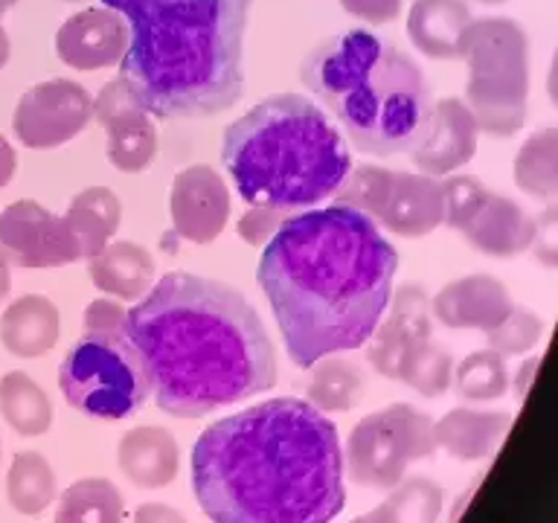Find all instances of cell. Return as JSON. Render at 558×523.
<instances>
[{
	"instance_id": "6da1fadb",
	"label": "cell",
	"mask_w": 558,
	"mask_h": 523,
	"mask_svg": "<svg viewBox=\"0 0 558 523\" xmlns=\"http://www.w3.org/2000/svg\"><path fill=\"white\" fill-rule=\"evenodd\" d=\"M396 270L399 253L373 218L331 204L288 216L265 244L256 279L288 357L312 369L373 338Z\"/></svg>"
},
{
	"instance_id": "7a4b0ae2",
	"label": "cell",
	"mask_w": 558,
	"mask_h": 523,
	"mask_svg": "<svg viewBox=\"0 0 558 523\" xmlns=\"http://www.w3.org/2000/svg\"><path fill=\"white\" fill-rule=\"evenodd\" d=\"M343 471L335 422L291 396L218 418L192 448V491L213 523H331Z\"/></svg>"
},
{
	"instance_id": "3957f363",
	"label": "cell",
	"mask_w": 558,
	"mask_h": 523,
	"mask_svg": "<svg viewBox=\"0 0 558 523\" xmlns=\"http://www.w3.org/2000/svg\"><path fill=\"white\" fill-rule=\"evenodd\" d=\"M157 408L201 418L277 387V349L251 300L221 279L169 270L129 308Z\"/></svg>"
},
{
	"instance_id": "277c9868",
	"label": "cell",
	"mask_w": 558,
	"mask_h": 523,
	"mask_svg": "<svg viewBox=\"0 0 558 523\" xmlns=\"http://www.w3.org/2000/svg\"><path fill=\"white\" fill-rule=\"evenodd\" d=\"M129 24L120 76L155 120H209L244 94L253 0H102Z\"/></svg>"
},
{
	"instance_id": "5b68a950",
	"label": "cell",
	"mask_w": 558,
	"mask_h": 523,
	"mask_svg": "<svg viewBox=\"0 0 558 523\" xmlns=\"http://www.w3.org/2000/svg\"><path fill=\"white\" fill-rule=\"evenodd\" d=\"M300 78L361 155H404L434 117L422 68L369 29H347L317 44L300 64Z\"/></svg>"
},
{
	"instance_id": "8992f818",
	"label": "cell",
	"mask_w": 558,
	"mask_h": 523,
	"mask_svg": "<svg viewBox=\"0 0 558 523\" xmlns=\"http://www.w3.org/2000/svg\"><path fill=\"white\" fill-rule=\"evenodd\" d=\"M221 163L251 207L312 209L331 198L352 169L343 131L303 94L253 105L221 137Z\"/></svg>"
},
{
	"instance_id": "52a82bcc",
	"label": "cell",
	"mask_w": 558,
	"mask_h": 523,
	"mask_svg": "<svg viewBox=\"0 0 558 523\" xmlns=\"http://www.w3.org/2000/svg\"><path fill=\"white\" fill-rule=\"evenodd\" d=\"M59 387L82 416L120 422L151 396L146 361L122 331H87L61 361Z\"/></svg>"
},
{
	"instance_id": "ba28073f",
	"label": "cell",
	"mask_w": 558,
	"mask_h": 523,
	"mask_svg": "<svg viewBox=\"0 0 558 523\" xmlns=\"http://www.w3.org/2000/svg\"><path fill=\"white\" fill-rule=\"evenodd\" d=\"M462 59L469 61V111L480 129L512 134L526 111V38L506 17L471 21L462 35Z\"/></svg>"
},
{
	"instance_id": "9c48e42d",
	"label": "cell",
	"mask_w": 558,
	"mask_h": 523,
	"mask_svg": "<svg viewBox=\"0 0 558 523\" xmlns=\"http://www.w3.org/2000/svg\"><path fill=\"white\" fill-rule=\"evenodd\" d=\"M436 451L434 425L413 404H387L364 416L343 445V469L349 479L366 488L399 486L408 465Z\"/></svg>"
},
{
	"instance_id": "30bf717a",
	"label": "cell",
	"mask_w": 558,
	"mask_h": 523,
	"mask_svg": "<svg viewBox=\"0 0 558 523\" xmlns=\"http://www.w3.org/2000/svg\"><path fill=\"white\" fill-rule=\"evenodd\" d=\"M331 198L340 207L357 209L373 221H381L390 233L404 239H422L445 221L442 183L422 172L355 166Z\"/></svg>"
},
{
	"instance_id": "8fae6325",
	"label": "cell",
	"mask_w": 558,
	"mask_h": 523,
	"mask_svg": "<svg viewBox=\"0 0 558 523\" xmlns=\"http://www.w3.org/2000/svg\"><path fill=\"white\" fill-rule=\"evenodd\" d=\"M94 122V96L73 78H47L21 96L12 117L26 148H59Z\"/></svg>"
},
{
	"instance_id": "7c38bea8",
	"label": "cell",
	"mask_w": 558,
	"mask_h": 523,
	"mask_svg": "<svg viewBox=\"0 0 558 523\" xmlns=\"http://www.w3.org/2000/svg\"><path fill=\"white\" fill-rule=\"evenodd\" d=\"M0 253L15 268H64L85 259L68 218L52 216L38 200H15L0 212Z\"/></svg>"
},
{
	"instance_id": "4fadbf2b",
	"label": "cell",
	"mask_w": 558,
	"mask_h": 523,
	"mask_svg": "<svg viewBox=\"0 0 558 523\" xmlns=\"http://www.w3.org/2000/svg\"><path fill=\"white\" fill-rule=\"evenodd\" d=\"M169 216L178 239L192 244L216 242L230 221V190L213 166H190L174 174Z\"/></svg>"
},
{
	"instance_id": "5bb4252c",
	"label": "cell",
	"mask_w": 558,
	"mask_h": 523,
	"mask_svg": "<svg viewBox=\"0 0 558 523\" xmlns=\"http://www.w3.org/2000/svg\"><path fill=\"white\" fill-rule=\"evenodd\" d=\"M129 47V24L111 7H90L70 15L56 33V56L68 68L94 70L120 64Z\"/></svg>"
},
{
	"instance_id": "9a60e30c",
	"label": "cell",
	"mask_w": 558,
	"mask_h": 523,
	"mask_svg": "<svg viewBox=\"0 0 558 523\" xmlns=\"http://www.w3.org/2000/svg\"><path fill=\"white\" fill-rule=\"evenodd\" d=\"M425 338H430V300L425 288L401 285L392 291L381 323L366 340V361L375 373L396 381L404 352Z\"/></svg>"
},
{
	"instance_id": "2e32d148",
	"label": "cell",
	"mask_w": 558,
	"mask_h": 523,
	"mask_svg": "<svg viewBox=\"0 0 558 523\" xmlns=\"http://www.w3.org/2000/svg\"><path fill=\"white\" fill-rule=\"evenodd\" d=\"M474 146H477V120L469 111V105L460 99H439L434 105L425 137L410 148V157L418 166V172L436 178L469 163Z\"/></svg>"
},
{
	"instance_id": "e0dca14e",
	"label": "cell",
	"mask_w": 558,
	"mask_h": 523,
	"mask_svg": "<svg viewBox=\"0 0 558 523\" xmlns=\"http://www.w3.org/2000/svg\"><path fill=\"white\" fill-rule=\"evenodd\" d=\"M430 312L436 314V320L451 329L492 331L509 317L512 303L506 288L492 277H469L445 285L430 300Z\"/></svg>"
},
{
	"instance_id": "ac0fdd59",
	"label": "cell",
	"mask_w": 558,
	"mask_h": 523,
	"mask_svg": "<svg viewBox=\"0 0 558 523\" xmlns=\"http://www.w3.org/2000/svg\"><path fill=\"white\" fill-rule=\"evenodd\" d=\"M117 462L129 483L137 488H163L178 477L181 448L166 427L140 425L120 439Z\"/></svg>"
},
{
	"instance_id": "d6986e66",
	"label": "cell",
	"mask_w": 558,
	"mask_h": 523,
	"mask_svg": "<svg viewBox=\"0 0 558 523\" xmlns=\"http://www.w3.org/2000/svg\"><path fill=\"white\" fill-rule=\"evenodd\" d=\"M61 338L59 305L44 294H24L0 317V343L15 357H44Z\"/></svg>"
},
{
	"instance_id": "ffe728a7",
	"label": "cell",
	"mask_w": 558,
	"mask_h": 523,
	"mask_svg": "<svg viewBox=\"0 0 558 523\" xmlns=\"http://www.w3.org/2000/svg\"><path fill=\"white\" fill-rule=\"evenodd\" d=\"M471 12L462 0H416L408 12L410 44L427 59H462Z\"/></svg>"
},
{
	"instance_id": "44dd1931",
	"label": "cell",
	"mask_w": 558,
	"mask_h": 523,
	"mask_svg": "<svg viewBox=\"0 0 558 523\" xmlns=\"http://www.w3.org/2000/svg\"><path fill=\"white\" fill-rule=\"evenodd\" d=\"M87 273L105 296L137 303L155 285V259L143 244L108 242L87 259Z\"/></svg>"
},
{
	"instance_id": "7402d4cb",
	"label": "cell",
	"mask_w": 558,
	"mask_h": 523,
	"mask_svg": "<svg viewBox=\"0 0 558 523\" xmlns=\"http://www.w3.org/2000/svg\"><path fill=\"white\" fill-rule=\"evenodd\" d=\"M460 230L480 251L492 253V256H512L530 244L535 227L512 200L497 198V195L486 192L477 207L465 216Z\"/></svg>"
},
{
	"instance_id": "603a6c76",
	"label": "cell",
	"mask_w": 558,
	"mask_h": 523,
	"mask_svg": "<svg viewBox=\"0 0 558 523\" xmlns=\"http://www.w3.org/2000/svg\"><path fill=\"white\" fill-rule=\"evenodd\" d=\"M64 218H68L70 230H73V235L82 244L85 259H90L117 233V227L122 221V204L111 190L90 186V190H82L76 198L70 200Z\"/></svg>"
},
{
	"instance_id": "cb8c5ba5",
	"label": "cell",
	"mask_w": 558,
	"mask_h": 523,
	"mask_svg": "<svg viewBox=\"0 0 558 523\" xmlns=\"http://www.w3.org/2000/svg\"><path fill=\"white\" fill-rule=\"evenodd\" d=\"M506 418L500 413H474V410H451L434 425L436 448H445L460 460L486 457L504 436Z\"/></svg>"
},
{
	"instance_id": "d4e9b609",
	"label": "cell",
	"mask_w": 558,
	"mask_h": 523,
	"mask_svg": "<svg viewBox=\"0 0 558 523\" xmlns=\"http://www.w3.org/2000/svg\"><path fill=\"white\" fill-rule=\"evenodd\" d=\"M364 390L366 378L361 366L347 357L329 355L312 366V378L305 384V396H308L305 401L329 416V413H347L357 408L364 399Z\"/></svg>"
},
{
	"instance_id": "484cf974",
	"label": "cell",
	"mask_w": 558,
	"mask_h": 523,
	"mask_svg": "<svg viewBox=\"0 0 558 523\" xmlns=\"http://www.w3.org/2000/svg\"><path fill=\"white\" fill-rule=\"evenodd\" d=\"M0 416L21 436H41L52 425V404L47 392L21 369L0 378Z\"/></svg>"
},
{
	"instance_id": "4316f807",
	"label": "cell",
	"mask_w": 558,
	"mask_h": 523,
	"mask_svg": "<svg viewBox=\"0 0 558 523\" xmlns=\"http://www.w3.org/2000/svg\"><path fill=\"white\" fill-rule=\"evenodd\" d=\"M56 495H59L56 471L47 462V457L38 451L15 453L7 474V497L12 509L26 514V518H38L50 509Z\"/></svg>"
},
{
	"instance_id": "83f0119b",
	"label": "cell",
	"mask_w": 558,
	"mask_h": 523,
	"mask_svg": "<svg viewBox=\"0 0 558 523\" xmlns=\"http://www.w3.org/2000/svg\"><path fill=\"white\" fill-rule=\"evenodd\" d=\"M122 495L111 479L85 477L64 488L52 523H122Z\"/></svg>"
},
{
	"instance_id": "f1b7e54d",
	"label": "cell",
	"mask_w": 558,
	"mask_h": 523,
	"mask_svg": "<svg viewBox=\"0 0 558 523\" xmlns=\"http://www.w3.org/2000/svg\"><path fill=\"white\" fill-rule=\"evenodd\" d=\"M157 155V129L151 113H134L108 129V160L125 174L146 172Z\"/></svg>"
},
{
	"instance_id": "f546056e",
	"label": "cell",
	"mask_w": 558,
	"mask_h": 523,
	"mask_svg": "<svg viewBox=\"0 0 558 523\" xmlns=\"http://www.w3.org/2000/svg\"><path fill=\"white\" fill-rule=\"evenodd\" d=\"M451 373L453 364L448 352L442 346H436L430 338H425L404 352L396 381L408 384V387H413V390L427 396V399H439L451 387Z\"/></svg>"
},
{
	"instance_id": "4dcf8cb0",
	"label": "cell",
	"mask_w": 558,
	"mask_h": 523,
	"mask_svg": "<svg viewBox=\"0 0 558 523\" xmlns=\"http://www.w3.org/2000/svg\"><path fill=\"white\" fill-rule=\"evenodd\" d=\"M387 523H436L442 512V488L427 477H408L384 500Z\"/></svg>"
},
{
	"instance_id": "1f68e13d",
	"label": "cell",
	"mask_w": 558,
	"mask_h": 523,
	"mask_svg": "<svg viewBox=\"0 0 558 523\" xmlns=\"http://www.w3.org/2000/svg\"><path fill=\"white\" fill-rule=\"evenodd\" d=\"M514 178L521 190L532 195H556L558 192V131H541L521 148Z\"/></svg>"
},
{
	"instance_id": "d6a6232c",
	"label": "cell",
	"mask_w": 558,
	"mask_h": 523,
	"mask_svg": "<svg viewBox=\"0 0 558 523\" xmlns=\"http://www.w3.org/2000/svg\"><path fill=\"white\" fill-rule=\"evenodd\" d=\"M506 390V366L500 352H480L469 355L457 369V392L462 399L486 401L504 396Z\"/></svg>"
},
{
	"instance_id": "836d02e7",
	"label": "cell",
	"mask_w": 558,
	"mask_h": 523,
	"mask_svg": "<svg viewBox=\"0 0 558 523\" xmlns=\"http://www.w3.org/2000/svg\"><path fill=\"white\" fill-rule=\"evenodd\" d=\"M134 113H148L143 96L129 78H111L108 85L99 87V94L94 96V122L102 125L105 131L117 125V122L129 120Z\"/></svg>"
},
{
	"instance_id": "e575fe53",
	"label": "cell",
	"mask_w": 558,
	"mask_h": 523,
	"mask_svg": "<svg viewBox=\"0 0 558 523\" xmlns=\"http://www.w3.org/2000/svg\"><path fill=\"white\" fill-rule=\"evenodd\" d=\"M541 335L538 320L526 312H509L500 326L488 331V343L497 352H506V355H514V352H523V349H530Z\"/></svg>"
},
{
	"instance_id": "d590c367",
	"label": "cell",
	"mask_w": 558,
	"mask_h": 523,
	"mask_svg": "<svg viewBox=\"0 0 558 523\" xmlns=\"http://www.w3.org/2000/svg\"><path fill=\"white\" fill-rule=\"evenodd\" d=\"M288 218V212H279V209L270 207H251L239 218V224H235V233L242 239L244 244H251V247H265V244L274 239L282 221Z\"/></svg>"
},
{
	"instance_id": "8d00e7d4",
	"label": "cell",
	"mask_w": 558,
	"mask_h": 523,
	"mask_svg": "<svg viewBox=\"0 0 558 523\" xmlns=\"http://www.w3.org/2000/svg\"><path fill=\"white\" fill-rule=\"evenodd\" d=\"M347 15H352L361 24H392L401 15V0H340Z\"/></svg>"
},
{
	"instance_id": "74e56055",
	"label": "cell",
	"mask_w": 558,
	"mask_h": 523,
	"mask_svg": "<svg viewBox=\"0 0 558 523\" xmlns=\"http://www.w3.org/2000/svg\"><path fill=\"white\" fill-rule=\"evenodd\" d=\"M129 317V308L111 296H99L85 308V329L87 331H122Z\"/></svg>"
},
{
	"instance_id": "f35d334b",
	"label": "cell",
	"mask_w": 558,
	"mask_h": 523,
	"mask_svg": "<svg viewBox=\"0 0 558 523\" xmlns=\"http://www.w3.org/2000/svg\"><path fill=\"white\" fill-rule=\"evenodd\" d=\"M532 235H535V251H538L541 259L558 265V209L544 212Z\"/></svg>"
},
{
	"instance_id": "ab89813d",
	"label": "cell",
	"mask_w": 558,
	"mask_h": 523,
	"mask_svg": "<svg viewBox=\"0 0 558 523\" xmlns=\"http://www.w3.org/2000/svg\"><path fill=\"white\" fill-rule=\"evenodd\" d=\"M134 523H186V518L166 503H143L134 512Z\"/></svg>"
},
{
	"instance_id": "60d3db41",
	"label": "cell",
	"mask_w": 558,
	"mask_h": 523,
	"mask_svg": "<svg viewBox=\"0 0 558 523\" xmlns=\"http://www.w3.org/2000/svg\"><path fill=\"white\" fill-rule=\"evenodd\" d=\"M15 169H17L15 148H12V143L0 134V190L15 178Z\"/></svg>"
},
{
	"instance_id": "b9f144b4",
	"label": "cell",
	"mask_w": 558,
	"mask_h": 523,
	"mask_svg": "<svg viewBox=\"0 0 558 523\" xmlns=\"http://www.w3.org/2000/svg\"><path fill=\"white\" fill-rule=\"evenodd\" d=\"M9 288H12V270H9L7 256L0 253V303L9 296Z\"/></svg>"
},
{
	"instance_id": "7bdbcfd3",
	"label": "cell",
	"mask_w": 558,
	"mask_h": 523,
	"mask_svg": "<svg viewBox=\"0 0 558 523\" xmlns=\"http://www.w3.org/2000/svg\"><path fill=\"white\" fill-rule=\"evenodd\" d=\"M349 523H387V514H384V506H375L373 512L361 514V518H355V521Z\"/></svg>"
},
{
	"instance_id": "ee69618b",
	"label": "cell",
	"mask_w": 558,
	"mask_h": 523,
	"mask_svg": "<svg viewBox=\"0 0 558 523\" xmlns=\"http://www.w3.org/2000/svg\"><path fill=\"white\" fill-rule=\"evenodd\" d=\"M9 56H12V44H9L7 29H3V24H0V70L7 68Z\"/></svg>"
},
{
	"instance_id": "f6af8a7d",
	"label": "cell",
	"mask_w": 558,
	"mask_h": 523,
	"mask_svg": "<svg viewBox=\"0 0 558 523\" xmlns=\"http://www.w3.org/2000/svg\"><path fill=\"white\" fill-rule=\"evenodd\" d=\"M549 94H553V99L558 102V52L556 61H553V73H549Z\"/></svg>"
},
{
	"instance_id": "bcb514c9",
	"label": "cell",
	"mask_w": 558,
	"mask_h": 523,
	"mask_svg": "<svg viewBox=\"0 0 558 523\" xmlns=\"http://www.w3.org/2000/svg\"><path fill=\"white\" fill-rule=\"evenodd\" d=\"M17 0H0V15H3V12H9V9L15 7Z\"/></svg>"
},
{
	"instance_id": "7dc6e473",
	"label": "cell",
	"mask_w": 558,
	"mask_h": 523,
	"mask_svg": "<svg viewBox=\"0 0 558 523\" xmlns=\"http://www.w3.org/2000/svg\"><path fill=\"white\" fill-rule=\"evenodd\" d=\"M480 3H504V0H480Z\"/></svg>"
},
{
	"instance_id": "c3c4849f",
	"label": "cell",
	"mask_w": 558,
	"mask_h": 523,
	"mask_svg": "<svg viewBox=\"0 0 558 523\" xmlns=\"http://www.w3.org/2000/svg\"><path fill=\"white\" fill-rule=\"evenodd\" d=\"M64 3H82V0H64Z\"/></svg>"
}]
</instances>
